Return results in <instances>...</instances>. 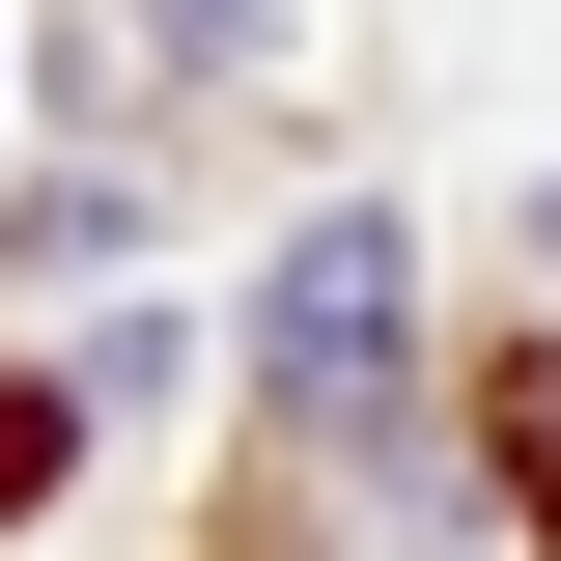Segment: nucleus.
<instances>
[{
    "label": "nucleus",
    "instance_id": "2",
    "mask_svg": "<svg viewBox=\"0 0 561 561\" xmlns=\"http://www.w3.org/2000/svg\"><path fill=\"white\" fill-rule=\"evenodd\" d=\"M57 449H84V421H57V393H0V505H28V478H57Z\"/></svg>",
    "mask_w": 561,
    "mask_h": 561
},
{
    "label": "nucleus",
    "instance_id": "1",
    "mask_svg": "<svg viewBox=\"0 0 561 561\" xmlns=\"http://www.w3.org/2000/svg\"><path fill=\"white\" fill-rule=\"evenodd\" d=\"M253 365H280V421H393V225H309L280 253V309H253Z\"/></svg>",
    "mask_w": 561,
    "mask_h": 561
},
{
    "label": "nucleus",
    "instance_id": "3",
    "mask_svg": "<svg viewBox=\"0 0 561 561\" xmlns=\"http://www.w3.org/2000/svg\"><path fill=\"white\" fill-rule=\"evenodd\" d=\"M534 253H561V197H534Z\"/></svg>",
    "mask_w": 561,
    "mask_h": 561
}]
</instances>
